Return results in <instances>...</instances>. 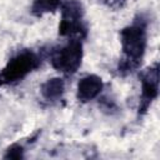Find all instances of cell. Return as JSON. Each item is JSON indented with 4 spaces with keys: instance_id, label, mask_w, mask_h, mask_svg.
Instances as JSON below:
<instances>
[{
    "instance_id": "277c9868",
    "label": "cell",
    "mask_w": 160,
    "mask_h": 160,
    "mask_svg": "<svg viewBox=\"0 0 160 160\" xmlns=\"http://www.w3.org/2000/svg\"><path fill=\"white\" fill-rule=\"evenodd\" d=\"M61 19L59 34L62 36L80 39L86 32L84 25V8L79 0H65L60 6Z\"/></svg>"
},
{
    "instance_id": "9c48e42d",
    "label": "cell",
    "mask_w": 160,
    "mask_h": 160,
    "mask_svg": "<svg viewBox=\"0 0 160 160\" xmlns=\"http://www.w3.org/2000/svg\"><path fill=\"white\" fill-rule=\"evenodd\" d=\"M4 158H6V159H22L24 158V149H22V146L19 145V144L11 145L6 150V154L4 155Z\"/></svg>"
},
{
    "instance_id": "5b68a950",
    "label": "cell",
    "mask_w": 160,
    "mask_h": 160,
    "mask_svg": "<svg viewBox=\"0 0 160 160\" xmlns=\"http://www.w3.org/2000/svg\"><path fill=\"white\" fill-rule=\"evenodd\" d=\"M140 82H141V96H140L139 111L144 112L148 110V108L158 98V94H159V65L158 62L141 72Z\"/></svg>"
},
{
    "instance_id": "ba28073f",
    "label": "cell",
    "mask_w": 160,
    "mask_h": 160,
    "mask_svg": "<svg viewBox=\"0 0 160 160\" xmlns=\"http://www.w3.org/2000/svg\"><path fill=\"white\" fill-rule=\"evenodd\" d=\"M62 0H32L31 12L35 16H42L60 9Z\"/></svg>"
},
{
    "instance_id": "7a4b0ae2",
    "label": "cell",
    "mask_w": 160,
    "mask_h": 160,
    "mask_svg": "<svg viewBox=\"0 0 160 160\" xmlns=\"http://www.w3.org/2000/svg\"><path fill=\"white\" fill-rule=\"evenodd\" d=\"M52 68L65 75L76 72L82 61V44L80 39L71 38L65 44L54 46L49 54Z\"/></svg>"
},
{
    "instance_id": "52a82bcc",
    "label": "cell",
    "mask_w": 160,
    "mask_h": 160,
    "mask_svg": "<svg viewBox=\"0 0 160 160\" xmlns=\"http://www.w3.org/2000/svg\"><path fill=\"white\" fill-rule=\"evenodd\" d=\"M65 92V81L62 78H51L44 81L40 86V94L44 100L56 102L62 99Z\"/></svg>"
},
{
    "instance_id": "30bf717a",
    "label": "cell",
    "mask_w": 160,
    "mask_h": 160,
    "mask_svg": "<svg viewBox=\"0 0 160 160\" xmlns=\"http://www.w3.org/2000/svg\"><path fill=\"white\" fill-rule=\"evenodd\" d=\"M1 84H2V82H1V80H0V85H1Z\"/></svg>"
},
{
    "instance_id": "3957f363",
    "label": "cell",
    "mask_w": 160,
    "mask_h": 160,
    "mask_svg": "<svg viewBox=\"0 0 160 160\" xmlns=\"http://www.w3.org/2000/svg\"><path fill=\"white\" fill-rule=\"evenodd\" d=\"M41 64L38 52L32 50H20L4 66L0 80L2 84H15L25 79L29 74L36 70Z\"/></svg>"
},
{
    "instance_id": "6da1fadb",
    "label": "cell",
    "mask_w": 160,
    "mask_h": 160,
    "mask_svg": "<svg viewBox=\"0 0 160 160\" xmlns=\"http://www.w3.org/2000/svg\"><path fill=\"white\" fill-rule=\"evenodd\" d=\"M122 61L119 69L131 71L136 69L146 51L148 45V21L144 16H138L131 24L120 31Z\"/></svg>"
},
{
    "instance_id": "8992f818",
    "label": "cell",
    "mask_w": 160,
    "mask_h": 160,
    "mask_svg": "<svg viewBox=\"0 0 160 160\" xmlns=\"http://www.w3.org/2000/svg\"><path fill=\"white\" fill-rule=\"evenodd\" d=\"M104 89L102 79L95 74L82 76L76 86V98L81 102H89L96 99Z\"/></svg>"
}]
</instances>
